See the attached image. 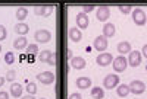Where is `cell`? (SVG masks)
Here are the masks:
<instances>
[{
    "label": "cell",
    "mask_w": 147,
    "mask_h": 99,
    "mask_svg": "<svg viewBox=\"0 0 147 99\" xmlns=\"http://www.w3.org/2000/svg\"><path fill=\"white\" fill-rule=\"evenodd\" d=\"M109 16H110V9H109V6L103 5V6H100L99 9H97V20L106 22V20L109 19Z\"/></svg>",
    "instance_id": "7c38bea8"
},
{
    "label": "cell",
    "mask_w": 147,
    "mask_h": 99,
    "mask_svg": "<svg viewBox=\"0 0 147 99\" xmlns=\"http://www.w3.org/2000/svg\"><path fill=\"white\" fill-rule=\"evenodd\" d=\"M118 84H119V76H116V74H107L103 79V86L109 90L118 88Z\"/></svg>",
    "instance_id": "3957f363"
},
{
    "label": "cell",
    "mask_w": 147,
    "mask_h": 99,
    "mask_svg": "<svg viewBox=\"0 0 147 99\" xmlns=\"http://www.w3.org/2000/svg\"><path fill=\"white\" fill-rule=\"evenodd\" d=\"M85 66H87V61H85L82 57H72L71 58V67L75 70H82Z\"/></svg>",
    "instance_id": "9a60e30c"
},
{
    "label": "cell",
    "mask_w": 147,
    "mask_h": 99,
    "mask_svg": "<svg viewBox=\"0 0 147 99\" xmlns=\"http://www.w3.org/2000/svg\"><path fill=\"white\" fill-rule=\"evenodd\" d=\"M28 61H30V63H32V61H34V55H28Z\"/></svg>",
    "instance_id": "8d00e7d4"
},
{
    "label": "cell",
    "mask_w": 147,
    "mask_h": 99,
    "mask_svg": "<svg viewBox=\"0 0 147 99\" xmlns=\"http://www.w3.org/2000/svg\"><path fill=\"white\" fill-rule=\"evenodd\" d=\"M38 60L41 63H46L49 66H56V55H55L53 51H50V50H43L38 55Z\"/></svg>",
    "instance_id": "6da1fadb"
},
{
    "label": "cell",
    "mask_w": 147,
    "mask_h": 99,
    "mask_svg": "<svg viewBox=\"0 0 147 99\" xmlns=\"http://www.w3.org/2000/svg\"><path fill=\"white\" fill-rule=\"evenodd\" d=\"M0 53H2V45H0Z\"/></svg>",
    "instance_id": "f35d334b"
},
{
    "label": "cell",
    "mask_w": 147,
    "mask_h": 99,
    "mask_svg": "<svg viewBox=\"0 0 147 99\" xmlns=\"http://www.w3.org/2000/svg\"><path fill=\"white\" fill-rule=\"evenodd\" d=\"M13 47H15V50H24V48H27L28 47L27 38H25V36H19V38H16L13 41Z\"/></svg>",
    "instance_id": "44dd1931"
},
{
    "label": "cell",
    "mask_w": 147,
    "mask_h": 99,
    "mask_svg": "<svg viewBox=\"0 0 147 99\" xmlns=\"http://www.w3.org/2000/svg\"><path fill=\"white\" fill-rule=\"evenodd\" d=\"M88 23H90L88 16L85 15L84 12H80V13L77 15V26H78L80 29H87Z\"/></svg>",
    "instance_id": "4fadbf2b"
},
{
    "label": "cell",
    "mask_w": 147,
    "mask_h": 99,
    "mask_svg": "<svg viewBox=\"0 0 147 99\" xmlns=\"http://www.w3.org/2000/svg\"><path fill=\"white\" fill-rule=\"evenodd\" d=\"M22 92H24V88L19 84V83H12L10 84V95L15 96V98H21L22 96Z\"/></svg>",
    "instance_id": "e0dca14e"
},
{
    "label": "cell",
    "mask_w": 147,
    "mask_h": 99,
    "mask_svg": "<svg viewBox=\"0 0 147 99\" xmlns=\"http://www.w3.org/2000/svg\"><path fill=\"white\" fill-rule=\"evenodd\" d=\"M69 99H82V96H81V93H72L71 96H69Z\"/></svg>",
    "instance_id": "1f68e13d"
},
{
    "label": "cell",
    "mask_w": 147,
    "mask_h": 99,
    "mask_svg": "<svg viewBox=\"0 0 147 99\" xmlns=\"http://www.w3.org/2000/svg\"><path fill=\"white\" fill-rule=\"evenodd\" d=\"M141 55L147 57V44H146V45H143V50H141Z\"/></svg>",
    "instance_id": "836d02e7"
},
{
    "label": "cell",
    "mask_w": 147,
    "mask_h": 99,
    "mask_svg": "<svg viewBox=\"0 0 147 99\" xmlns=\"http://www.w3.org/2000/svg\"><path fill=\"white\" fill-rule=\"evenodd\" d=\"M94 9H96V6H94V5H85V6H82V12H84L85 15H87L88 12H93Z\"/></svg>",
    "instance_id": "4dcf8cb0"
},
{
    "label": "cell",
    "mask_w": 147,
    "mask_h": 99,
    "mask_svg": "<svg viewBox=\"0 0 147 99\" xmlns=\"http://www.w3.org/2000/svg\"><path fill=\"white\" fill-rule=\"evenodd\" d=\"M52 12H53V6H47V5L34 6V13L38 16H49Z\"/></svg>",
    "instance_id": "8fae6325"
},
{
    "label": "cell",
    "mask_w": 147,
    "mask_h": 99,
    "mask_svg": "<svg viewBox=\"0 0 147 99\" xmlns=\"http://www.w3.org/2000/svg\"><path fill=\"white\" fill-rule=\"evenodd\" d=\"M75 84L78 89H88V88H91V79L87 76H80L75 80Z\"/></svg>",
    "instance_id": "5bb4252c"
},
{
    "label": "cell",
    "mask_w": 147,
    "mask_h": 99,
    "mask_svg": "<svg viewBox=\"0 0 147 99\" xmlns=\"http://www.w3.org/2000/svg\"><path fill=\"white\" fill-rule=\"evenodd\" d=\"M113 70L115 71H124L125 69H127V66H128V60L124 57V55H119V57H116V58H113Z\"/></svg>",
    "instance_id": "277c9868"
},
{
    "label": "cell",
    "mask_w": 147,
    "mask_h": 99,
    "mask_svg": "<svg viewBox=\"0 0 147 99\" xmlns=\"http://www.w3.org/2000/svg\"><path fill=\"white\" fill-rule=\"evenodd\" d=\"M112 61H113V57H112V54H110V53H102V54L97 55V58H96V63L99 64L100 67L109 66Z\"/></svg>",
    "instance_id": "52a82bcc"
},
{
    "label": "cell",
    "mask_w": 147,
    "mask_h": 99,
    "mask_svg": "<svg viewBox=\"0 0 147 99\" xmlns=\"http://www.w3.org/2000/svg\"><path fill=\"white\" fill-rule=\"evenodd\" d=\"M128 86H129V92H132L134 95H141L146 90V84L141 80H132Z\"/></svg>",
    "instance_id": "5b68a950"
},
{
    "label": "cell",
    "mask_w": 147,
    "mask_h": 99,
    "mask_svg": "<svg viewBox=\"0 0 147 99\" xmlns=\"http://www.w3.org/2000/svg\"><path fill=\"white\" fill-rule=\"evenodd\" d=\"M5 61H6V64H13L15 63V53H6Z\"/></svg>",
    "instance_id": "4316f807"
},
{
    "label": "cell",
    "mask_w": 147,
    "mask_h": 99,
    "mask_svg": "<svg viewBox=\"0 0 147 99\" xmlns=\"http://www.w3.org/2000/svg\"><path fill=\"white\" fill-rule=\"evenodd\" d=\"M34 38H35V41H38L41 44H46V42H49L52 40V34L47 29H38L34 34Z\"/></svg>",
    "instance_id": "8992f818"
},
{
    "label": "cell",
    "mask_w": 147,
    "mask_h": 99,
    "mask_svg": "<svg viewBox=\"0 0 147 99\" xmlns=\"http://www.w3.org/2000/svg\"><path fill=\"white\" fill-rule=\"evenodd\" d=\"M37 90H38V88H37V84H35V83L30 82V83L27 84V92H28V95H35Z\"/></svg>",
    "instance_id": "d4e9b609"
},
{
    "label": "cell",
    "mask_w": 147,
    "mask_h": 99,
    "mask_svg": "<svg viewBox=\"0 0 147 99\" xmlns=\"http://www.w3.org/2000/svg\"><path fill=\"white\" fill-rule=\"evenodd\" d=\"M5 79L13 83V80L16 79V71H15V70H9V71L6 73V77H5Z\"/></svg>",
    "instance_id": "f1b7e54d"
},
{
    "label": "cell",
    "mask_w": 147,
    "mask_h": 99,
    "mask_svg": "<svg viewBox=\"0 0 147 99\" xmlns=\"http://www.w3.org/2000/svg\"><path fill=\"white\" fill-rule=\"evenodd\" d=\"M116 50H118V53H121V55L129 54V53H131V44H129L128 41H121V42L116 45Z\"/></svg>",
    "instance_id": "2e32d148"
},
{
    "label": "cell",
    "mask_w": 147,
    "mask_h": 99,
    "mask_svg": "<svg viewBox=\"0 0 147 99\" xmlns=\"http://www.w3.org/2000/svg\"><path fill=\"white\" fill-rule=\"evenodd\" d=\"M132 20L136 25H138V26H143V25L147 22V15L144 13V10L140 9V7H136L132 10Z\"/></svg>",
    "instance_id": "7a4b0ae2"
},
{
    "label": "cell",
    "mask_w": 147,
    "mask_h": 99,
    "mask_svg": "<svg viewBox=\"0 0 147 99\" xmlns=\"http://www.w3.org/2000/svg\"><path fill=\"white\" fill-rule=\"evenodd\" d=\"M37 79H38V82L43 83V84H52V83H55L56 76H55V73H52V71H43V73H40L38 76H37Z\"/></svg>",
    "instance_id": "9c48e42d"
},
{
    "label": "cell",
    "mask_w": 147,
    "mask_h": 99,
    "mask_svg": "<svg viewBox=\"0 0 147 99\" xmlns=\"http://www.w3.org/2000/svg\"><path fill=\"white\" fill-rule=\"evenodd\" d=\"M21 99H35L34 95H27V96H21Z\"/></svg>",
    "instance_id": "d590c367"
},
{
    "label": "cell",
    "mask_w": 147,
    "mask_h": 99,
    "mask_svg": "<svg viewBox=\"0 0 147 99\" xmlns=\"http://www.w3.org/2000/svg\"><path fill=\"white\" fill-rule=\"evenodd\" d=\"M69 38L72 42H80L81 38H82V32L77 28H71L69 29Z\"/></svg>",
    "instance_id": "ac0fdd59"
},
{
    "label": "cell",
    "mask_w": 147,
    "mask_h": 99,
    "mask_svg": "<svg viewBox=\"0 0 147 99\" xmlns=\"http://www.w3.org/2000/svg\"><path fill=\"white\" fill-rule=\"evenodd\" d=\"M0 99H9V93L2 90V92H0Z\"/></svg>",
    "instance_id": "d6a6232c"
},
{
    "label": "cell",
    "mask_w": 147,
    "mask_h": 99,
    "mask_svg": "<svg viewBox=\"0 0 147 99\" xmlns=\"http://www.w3.org/2000/svg\"><path fill=\"white\" fill-rule=\"evenodd\" d=\"M91 96L94 99H103L105 96V90L102 88H99V86H96V88H91Z\"/></svg>",
    "instance_id": "cb8c5ba5"
},
{
    "label": "cell",
    "mask_w": 147,
    "mask_h": 99,
    "mask_svg": "<svg viewBox=\"0 0 147 99\" xmlns=\"http://www.w3.org/2000/svg\"><path fill=\"white\" fill-rule=\"evenodd\" d=\"M41 99H46V98H41Z\"/></svg>",
    "instance_id": "60d3db41"
},
{
    "label": "cell",
    "mask_w": 147,
    "mask_h": 99,
    "mask_svg": "<svg viewBox=\"0 0 147 99\" xmlns=\"http://www.w3.org/2000/svg\"><path fill=\"white\" fill-rule=\"evenodd\" d=\"M6 36H7V31H6V28L3 26V25H0V41H5V40H6Z\"/></svg>",
    "instance_id": "f546056e"
},
{
    "label": "cell",
    "mask_w": 147,
    "mask_h": 99,
    "mask_svg": "<svg viewBox=\"0 0 147 99\" xmlns=\"http://www.w3.org/2000/svg\"><path fill=\"white\" fill-rule=\"evenodd\" d=\"M93 47H94V50H97L99 53L106 51V48H107V38H106V36H103V35L97 36V38L94 40V42H93Z\"/></svg>",
    "instance_id": "30bf717a"
},
{
    "label": "cell",
    "mask_w": 147,
    "mask_h": 99,
    "mask_svg": "<svg viewBox=\"0 0 147 99\" xmlns=\"http://www.w3.org/2000/svg\"><path fill=\"white\" fill-rule=\"evenodd\" d=\"M118 9H119L121 13L127 15V13H129V12L132 10V6L131 5H121V6H118Z\"/></svg>",
    "instance_id": "83f0119b"
},
{
    "label": "cell",
    "mask_w": 147,
    "mask_h": 99,
    "mask_svg": "<svg viewBox=\"0 0 147 99\" xmlns=\"http://www.w3.org/2000/svg\"><path fill=\"white\" fill-rule=\"evenodd\" d=\"M5 82H6V79H5L3 76H0V88H3V84H5Z\"/></svg>",
    "instance_id": "e575fe53"
},
{
    "label": "cell",
    "mask_w": 147,
    "mask_h": 99,
    "mask_svg": "<svg viewBox=\"0 0 147 99\" xmlns=\"http://www.w3.org/2000/svg\"><path fill=\"white\" fill-rule=\"evenodd\" d=\"M115 35V25L113 23H105L103 26V36H106V38H110V36Z\"/></svg>",
    "instance_id": "d6986e66"
},
{
    "label": "cell",
    "mask_w": 147,
    "mask_h": 99,
    "mask_svg": "<svg viewBox=\"0 0 147 99\" xmlns=\"http://www.w3.org/2000/svg\"><path fill=\"white\" fill-rule=\"evenodd\" d=\"M35 53H38V45L37 44H30L27 47V54L28 55H34Z\"/></svg>",
    "instance_id": "484cf974"
},
{
    "label": "cell",
    "mask_w": 147,
    "mask_h": 99,
    "mask_svg": "<svg viewBox=\"0 0 147 99\" xmlns=\"http://www.w3.org/2000/svg\"><path fill=\"white\" fill-rule=\"evenodd\" d=\"M28 31H30V28H28V25H27V23L19 22V23H16V25H15V32H16V34H19L21 36L27 35V34H28Z\"/></svg>",
    "instance_id": "ffe728a7"
},
{
    "label": "cell",
    "mask_w": 147,
    "mask_h": 99,
    "mask_svg": "<svg viewBox=\"0 0 147 99\" xmlns=\"http://www.w3.org/2000/svg\"><path fill=\"white\" fill-rule=\"evenodd\" d=\"M146 71H147V63H146Z\"/></svg>",
    "instance_id": "ab89813d"
},
{
    "label": "cell",
    "mask_w": 147,
    "mask_h": 99,
    "mask_svg": "<svg viewBox=\"0 0 147 99\" xmlns=\"http://www.w3.org/2000/svg\"><path fill=\"white\" fill-rule=\"evenodd\" d=\"M68 57L72 58V51H71V50H68Z\"/></svg>",
    "instance_id": "74e56055"
},
{
    "label": "cell",
    "mask_w": 147,
    "mask_h": 99,
    "mask_svg": "<svg viewBox=\"0 0 147 99\" xmlns=\"http://www.w3.org/2000/svg\"><path fill=\"white\" fill-rule=\"evenodd\" d=\"M116 93L119 98H127L129 95V86L128 84H121L116 88Z\"/></svg>",
    "instance_id": "7402d4cb"
},
{
    "label": "cell",
    "mask_w": 147,
    "mask_h": 99,
    "mask_svg": "<svg viewBox=\"0 0 147 99\" xmlns=\"http://www.w3.org/2000/svg\"><path fill=\"white\" fill-rule=\"evenodd\" d=\"M141 53L140 51H131L129 53V57L127 58L128 60V66H131V67H138L140 64H141Z\"/></svg>",
    "instance_id": "ba28073f"
},
{
    "label": "cell",
    "mask_w": 147,
    "mask_h": 99,
    "mask_svg": "<svg viewBox=\"0 0 147 99\" xmlns=\"http://www.w3.org/2000/svg\"><path fill=\"white\" fill-rule=\"evenodd\" d=\"M27 16H28V9L24 7V6H19L16 9V19L19 22H22L24 19H27Z\"/></svg>",
    "instance_id": "603a6c76"
}]
</instances>
